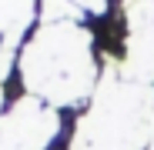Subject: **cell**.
Segmentation results:
<instances>
[]
</instances>
